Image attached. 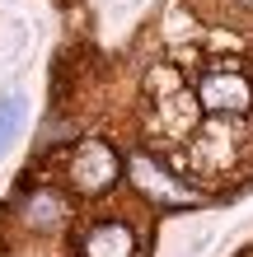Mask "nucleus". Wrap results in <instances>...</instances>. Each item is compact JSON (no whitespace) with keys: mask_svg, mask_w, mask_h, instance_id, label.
<instances>
[{"mask_svg":"<svg viewBox=\"0 0 253 257\" xmlns=\"http://www.w3.org/2000/svg\"><path fill=\"white\" fill-rule=\"evenodd\" d=\"M197 103L216 117H230V112H248L253 108V84L239 66H211L197 84Z\"/></svg>","mask_w":253,"mask_h":257,"instance_id":"1","label":"nucleus"},{"mask_svg":"<svg viewBox=\"0 0 253 257\" xmlns=\"http://www.w3.org/2000/svg\"><path fill=\"white\" fill-rule=\"evenodd\" d=\"M117 155L103 141H80L75 145V155H70V183H75L80 192H103V187H113L117 183Z\"/></svg>","mask_w":253,"mask_h":257,"instance_id":"2","label":"nucleus"},{"mask_svg":"<svg viewBox=\"0 0 253 257\" xmlns=\"http://www.w3.org/2000/svg\"><path fill=\"white\" fill-rule=\"evenodd\" d=\"M80 257H136V234H131L122 220H99L94 229L85 234Z\"/></svg>","mask_w":253,"mask_h":257,"instance_id":"3","label":"nucleus"},{"mask_svg":"<svg viewBox=\"0 0 253 257\" xmlns=\"http://www.w3.org/2000/svg\"><path fill=\"white\" fill-rule=\"evenodd\" d=\"M24 215L33 220V224H56L66 215V206H61V196L56 192H33L28 196V206H24Z\"/></svg>","mask_w":253,"mask_h":257,"instance_id":"4","label":"nucleus"},{"mask_svg":"<svg viewBox=\"0 0 253 257\" xmlns=\"http://www.w3.org/2000/svg\"><path fill=\"white\" fill-rule=\"evenodd\" d=\"M19 117H24L19 98H0V150L14 141V126H19Z\"/></svg>","mask_w":253,"mask_h":257,"instance_id":"5","label":"nucleus"},{"mask_svg":"<svg viewBox=\"0 0 253 257\" xmlns=\"http://www.w3.org/2000/svg\"><path fill=\"white\" fill-rule=\"evenodd\" d=\"M248 257H253V252H248Z\"/></svg>","mask_w":253,"mask_h":257,"instance_id":"6","label":"nucleus"}]
</instances>
